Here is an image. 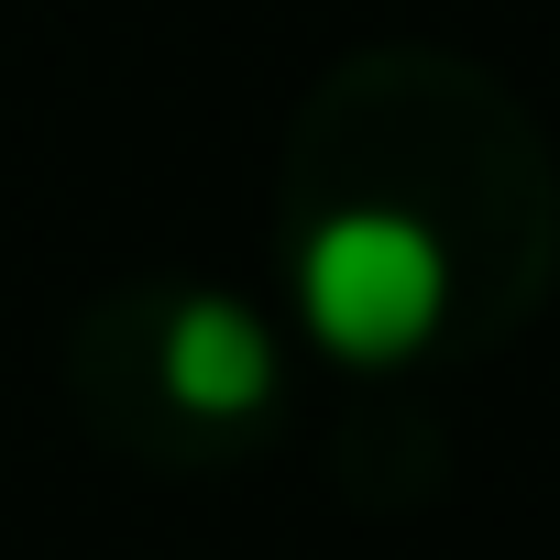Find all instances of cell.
Returning <instances> with one entry per match:
<instances>
[{
    "mask_svg": "<svg viewBox=\"0 0 560 560\" xmlns=\"http://www.w3.org/2000/svg\"><path fill=\"white\" fill-rule=\"evenodd\" d=\"M287 330L352 385H429L538 330L560 287V154L462 45L330 56L275 143Z\"/></svg>",
    "mask_w": 560,
    "mask_h": 560,
    "instance_id": "cell-1",
    "label": "cell"
},
{
    "mask_svg": "<svg viewBox=\"0 0 560 560\" xmlns=\"http://www.w3.org/2000/svg\"><path fill=\"white\" fill-rule=\"evenodd\" d=\"M67 418L132 472H242L298 429V330L187 264H143L67 319Z\"/></svg>",
    "mask_w": 560,
    "mask_h": 560,
    "instance_id": "cell-2",
    "label": "cell"
}]
</instances>
